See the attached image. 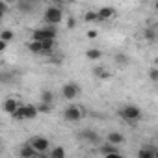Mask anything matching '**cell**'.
Segmentation results:
<instances>
[{"mask_svg": "<svg viewBox=\"0 0 158 158\" xmlns=\"http://www.w3.org/2000/svg\"><path fill=\"white\" fill-rule=\"evenodd\" d=\"M56 37H58V30H56V26H45V28H37V30H34L32 32V39L34 41H48V39H52V41H56Z\"/></svg>", "mask_w": 158, "mask_h": 158, "instance_id": "cell-1", "label": "cell"}, {"mask_svg": "<svg viewBox=\"0 0 158 158\" xmlns=\"http://www.w3.org/2000/svg\"><path fill=\"white\" fill-rule=\"evenodd\" d=\"M119 115L121 119H125L127 123H138L141 119V110L134 104H125L121 110H119Z\"/></svg>", "mask_w": 158, "mask_h": 158, "instance_id": "cell-2", "label": "cell"}, {"mask_svg": "<svg viewBox=\"0 0 158 158\" xmlns=\"http://www.w3.org/2000/svg\"><path fill=\"white\" fill-rule=\"evenodd\" d=\"M63 19V11L60 6H48L45 10V15H43V21L48 24V26H56L58 23H61Z\"/></svg>", "mask_w": 158, "mask_h": 158, "instance_id": "cell-3", "label": "cell"}, {"mask_svg": "<svg viewBox=\"0 0 158 158\" xmlns=\"http://www.w3.org/2000/svg\"><path fill=\"white\" fill-rule=\"evenodd\" d=\"M84 110L80 108V106H76V104H69V106H65V110H63V119L67 121V123H78L82 117H84Z\"/></svg>", "mask_w": 158, "mask_h": 158, "instance_id": "cell-4", "label": "cell"}, {"mask_svg": "<svg viewBox=\"0 0 158 158\" xmlns=\"http://www.w3.org/2000/svg\"><path fill=\"white\" fill-rule=\"evenodd\" d=\"M28 145H30L37 154H43V152L50 151V141H48L47 138H43V136H34V138L28 141Z\"/></svg>", "mask_w": 158, "mask_h": 158, "instance_id": "cell-5", "label": "cell"}, {"mask_svg": "<svg viewBox=\"0 0 158 158\" xmlns=\"http://www.w3.org/2000/svg\"><path fill=\"white\" fill-rule=\"evenodd\" d=\"M78 95H80V86H78L76 82H67V84H63V88H61V97H63L65 101H73V99H76Z\"/></svg>", "mask_w": 158, "mask_h": 158, "instance_id": "cell-6", "label": "cell"}, {"mask_svg": "<svg viewBox=\"0 0 158 158\" xmlns=\"http://www.w3.org/2000/svg\"><path fill=\"white\" fill-rule=\"evenodd\" d=\"M19 106H21V102H19L17 99H13V97H8V99L2 102V110H4L6 114H10V115H13Z\"/></svg>", "mask_w": 158, "mask_h": 158, "instance_id": "cell-7", "label": "cell"}, {"mask_svg": "<svg viewBox=\"0 0 158 158\" xmlns=\"http://www.w3.org/2000/svg\"><path fill=\"white\" fill-rule=\"evenodd\" d=\"M158 152H156V147L154 145H141L138 149V158H156Z\"/></svg>", "mask_w": 158, "mask_h": 158, "instance_id": "cell-8", "label": "cell"}, {"mask_svg": "<svg viewBox=\"0 0 158 158\" xmlns=\"http://www.w3.org/2000/svg\"><path fill=\"white\" fill-rule=\"evenodd\" d=\"M114 15H115V10H114L112 6H104V8H101V10L97 11V23L108 21V19H112Z\"/></svg>", "mask_w": 158, "mask_h": 158, "instance_id": "cell-9", "label": "cell"}, {"mask_svg": "<svg viewBox=\"0 0 158 158\" xmlns=\"http://www.w3.org/2000/svg\"><path fill=\"white\" fill-rule=\"evenodd\" d=\"M123 134H119V132H108V136H106V143H110V145H114V147H119L121 143H123Z\"/></svg>", "mask_w": 158, "mask_h": 158, "instance_id": "cell-10", "label": "cell"}, {"mask_svg": "<svg viewBox=\"0 0 158 158\" xmlns=\"http://www.w3.org/2000/svg\"><path fill=\"white\" fill-rule=\"evenodd\" d=\"M39 114H37V108L35 104H24V121H32L35 119Z\"/></svg>", "mask_w": 158, "mask_h": 158, "instance_id": "cell-11", "label": "cell"}, {"mask_svg": "<svg viewBox=\"0 0 158 158\" xmlns=\"http://www.w3.org/2000/svg\"><path fill=\"white\" fill-rule=\"evenodd\" d=\"M80 139L82 141H89V143H97L99 141V134L93 130H82L80 132Z\"/></svg>", "mask_w": 158, "mask_h": 158, "instance_id": "cell-12", "label": "cell"}, {"mask_svg": "<svg viewBox=\"0 0 158 158\" xmlns=\"http://www.w3.org/2000/svg\"><path fill=\"white\" fill-rule=\"evenodd\" d=\"M19 156H21V158H35V156H37V152H35L28 143H24V145L19 149Z\"/></svg>", "mask_w": 158, "mask_h": 158, "instance_id": "cell-13", "label": "cell"}, {"mask_svg": "<svg viewBox=\"0 0 158 158\" xmlns=\"http://www.w3.org/2000/svg\"><path fill=\"white\" fill-rule=\"evenodd\" d=\"M39 99H41V102H43V104L52 106V104H54V91H50V89H43Z\"/></svg>", "mask_w": 158, "mask_h": 158, "instance_id": "cell-14", "label": "cell"}, {"mask_svg": "<svg viewBox=\"0 0 158 158\" xmlns=\"http://www.w3.org/2000/svg\"><path fill=\"white\" fill-rule=\"evenodd\" d=\"M99 151L102 152V156H108V154H114V152H119V147H114L110 143H102L99 147Z\"/></svg>", "mask_w": 158, "mask_h": 158, "instance_id": "cell-15", "label": "cell"}, {"mask_svg": "<svg viewBox=\"0 0 158 158\" xmlns=\"http://www.w3.org/2000/svg\"><path fill=\"white\" fill-rule=\"evenodd\" d=\"M86 58L97 61V60L102 58V50H99V48H88V50H86Z\"/></svg>", "mask_w": 158, "mask_h": 158, "instance_id": "cell-16", "label": "cell"}, {"mask_svg": "<svg viewBox=\"0 0 158 158\" xmlns=\"http://www.w3.org/2000/svg\"><path fill=\"white\" fill-rule=\"evenodd\" d=\"M26 47H28V50H30V52H34V54H43V48H41V43H39V41L30 39Z\"/></svg>", "mask_w": 158, "mask_h": 158, "instance_id": "cell-17", "label": "cell"}, {"mask_svg": "<svg viewBox=\"0 0 158 158\" xmlns=\"http://www.w3.org/2000/svg\"><path fill=\"white\" fill-rule=\"evenodd\" d=\"M48 156H50V158H65V149H63L61 145H56L54 149H50Z\"/></svg>", "mask_w": 158, "mask_h": 158, "instance_id": "cell-18", "label": "cell"}, {"mask_svg": "<svg viewBox=\"0 0 158 158\" xmlns=\"http://www.w3.org/2000/svg\"><path fill=\"white\" fill-rule=\"evenodd\" d=\"M0 39H2L4 43H11L13 39H15V34H13V30H2V32H0Z\"/></svg>", "mask_w": 158, "mask_h": 158, "instance_id": "cell-19", "label": "cell"}, {"mask_svg": "<svg viewBox=\"0 0 158 158\" xmlns=\"http://www.w3.org/2000/svg\"><path fill=\"white\" fill-rule=\"evenodd\" d=\"M11 117H13L15 121H24V104H21V106L17 108V112H15Z\"/></svg>", "mask_w": 158, "mask_h": 158, "instance_id": "cell-20", "label": "cell"}, {"mask_svg": "<svg viewBox=\"0 0 158 158\" xmlns=\"http://www.w3.org/2000/svg\"><path fill=\"white\" fill-rule=\"evenodd\" d=\"M93 73H95V76H97V78H108V76H110V73H108L104 67H97Z\"/></svg>", "mask_w": 158, "mask_h": 158, "instance_id": "cell-21", "label": "cell"}, {"mask_svg": "<svg viewBox=\"0 0 158 158\" xmlns=\"http://www.w3.org/2000/svg\"><path fill=\"white\" fill-rule=\"evenodd\" d=\"M84 21L86 23H95L97 21V11H86L84 13Z\"/></svg>", "mask_w": 158, "mask_h": 158, "instance_id": "cell-22", "label": "cell"}, {"mask_svg": "<svg viewBox=\"0 0 158 158\" xmlns=\"http://www.w3.org/2000/svg\"><path fill=\"white\" fill-rule=\"evenodd\" d=\"M35 108H37V114H50V110H52V106H48V104H43V102H39Z\"/></svg>", "mask_w": 158, "mask_h": 158, "instance_id": "cell-23", "label": "cell"}, {"mask_svg": "<svg viewBox=\"0 0 158 158\" xmlns=\"http://www.w3.org/2000/svg\"><path fill=\"white\" fill-rule=\"evenodd\" d=\"M17 6H19V10H23V11H34V4H32V2H19Z\"/></svg>", "mask_w": 158, "mask_h": 158, "instance_id": "cell-24", "label": "cell"}, {"mask_svg": "<svg viewBox=\"0 0 158 158\" xmlns=\"http://www.w3.org/2000/svg\"><path fill=\"white\" fill-rule=\"evenodd\" d=\"M149 78H151L152 82H156V80H158V69H156V67H152V69L149 71Z\"/></svg>", "mask_w": 158, "mask_h": 158, "instance_id": "cell-25", "label": "cell"}, {"mask_svg": "<svg viewBox=\"0 0 158 158\" xmlns=\"http://www.w3.org/2000/svg\"><path fill=\"white\" fill-rule=\"evenodd\" d=\"M8 10H10V6H8L6 2H2V0H0V13L6 15V13H8Z\"/></svg>", "mask_w": 158, "mask_h": 158, "instance_id": "cell-26", "label": "cell"}, {"mask_svg": "<svg viewBox=\"0 0 158 158\" xmlns=\"http://www.w3.org/2000/svg\"><path fill=\"white\" fill-rule=\"evenodd\" d=\"M74 26H76V21H74V17H69V19H67V28H69V30H73Z\"/></svg>", "mask_w": 158, "mask_h": 158, "instance_id": "cell-27", "label": "cell"}, {"mask_svg": "<svg viewBox=\"0 0 158 158\" xmlns=\"http://www.w3.org/2000/svg\"><path fill=\"white\" fill-rule=\"evenodd\" d=\"M97 35H99V32H97V30H89V32H88V37H89V39H95Z\"/></svg>", "mask_w": 158, "mask_h": 158, "instance_id": "cell-28", "label": "cell"}, {"mask_svg": "<svg viewBox=\"0 0 158 158\" xmlns=\"http://www.w3.org/2000/svg\"><path fill=\"white\" fill-rule=\"evenodd\" d=\"M104 158H125L121 152H114V154H108V156H104Z\"/></svg>", "mask_w": 158, "mask_h": 158, "instance_id": "cell-29", "label": "cell"}, {"mask_svg": "<svg viewBox=\"0 0 158 158\" xmlns=\"http://www.w3.org/2000/svg\"><path fill=\"white\" fill-rule=\"evenodd\" d=\"M6 48H8V43H4L2 39H0V54H2V52H4Z\"/></svg>", "mask_w": 158, "mask_h": 158, "instance_id": "cell-30", "label": "cell"}, {"mask_svg": "<svg viewBox=\"0 0 158 158\" xmlns=\"http://www.w3.org/2000/svg\"><path fill=\"white\" fill-rule=\"evenodd\" d=\"M37 158H50V156H48L47 152H43V154H37Z\"/></svg>", "mask_w": 158, "mask_h": 158, "instance_id": "cell-31", "label": "cell"}, {"mask_svg": "<svg viewBox=\"0 0 158 158\" xmlns=\"http://www.w3.org/2000/svg\"><path fill=\"white\" fill-rule=\"evenodd\" d=\"M2 17H4V15H2V13H0V19H2Z\"/></svg>", "mask_w": 158, "mask_h": 158, "instance_id": "cell-32", "label": "cell"}, {"mask_svg": "<svg viewBox=\"0 0 158 158\" xmlns=\"http://www.w3.org/2000/svg\"><path fill=\"white\" fill-rule=\"evenodd\" d=\"M0 147H2V143H0Z\"/></svg>", "mask_w": 158, "mask_h": 158, "instance_id": "cell-33", "label": "cell"}, {"mask_svg": "<svg viewBox=\"0 0 158 158\" xmlns=\"http://www.w3.org/2000/svg\"><path fill=\"white\" fill-rule=\"evenodd\" d=\"M35 158H37V156H35Z\"/></svg>", "mask_w": 158, "mask_h": 158, "instance_id": "cell-34", "label": "cell"}]
</instances>
